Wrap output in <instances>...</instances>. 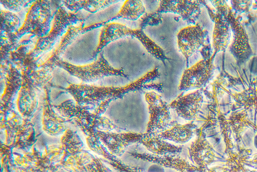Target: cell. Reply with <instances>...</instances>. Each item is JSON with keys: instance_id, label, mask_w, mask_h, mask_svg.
<instances>
[{"instance_id": "obj_1", "label": "cell", "mask_w": 257, "mask_h": 172, "mask_svg": "<svg viewBox=\"0 0 257 172\" xmlns=\"http://www.w3.org/2000/svg\"><path fill=\"white\" fill-rule=\"evenodd\" d=\"M145 99L149 113L145 134L157 135L168 130L172 120L169 104L158 92L154 91L146 93Z\"/></svg>"}, {"instance_id": "obj_2", "label": "cell", "mask_w": 257, "mask_h": 172, "mask_svg": "<svg viewBox=\"0 0 257 172\" xmlns=\"http://www.w3.org/2000/svg\"><path fill=\"white\" fill-rule=\"evenodd\" d=\"M133 157L158 164L165 168L176 172H201L202 169L193 164L181 156H160L153 154L145 149L142 151L128 149L126 152Z\"/></svg>"}, {"instance_id": "obj_3", "label": "cell", "mask_w": 257, "mask_h": 172, "mask_svg": "<svg viewBox=\"0 0 257 172\" xmlns=\"http://www.w3.org/2000/svg\"><path fill=\"white\" fill-rule=\"evenodd\" d=\"M108 36L106 41H110L126 36L139 39L143 46L156 58L164 61L168 59L163 49L149 38L141 29H132L120 24H112L108 27Z\"/></svg>"}, {"instance_id": "obj_4", "label": "cell", "mask_w": 257, "mask_h": 172, "mask_svg": "<svg viewBox=\"0 0 257 172\" xmlns=\"http://www.w3.org/2000/svg\"><path fill=\"white\" fill-rule=\"evenodd\" d=\"M212 70L209 60L203 59L185 70L179 85L180 91L200 89L207 83Z\"/></svg>"}, {"instance_id": "obj_5", "label": "cell", "mask_w": 257, "mask_h": 172, "mask_svg": "<svg viewBox=\"0 0 257 172\" xmlns=\"http://www.w3.org/2000/svg\"><path fill=\"white\" fill-rule=\"evenodd\" d=\"M203 97L200 91L179 96L169 104L171 109L184 120H196L201 109Z\"/></svg>"}, {"instance_id": "obj_6", "label": "cell", "mask_w": 257, "mask_h": 172, "mask_svg": "<svg viewBox=\"0 0 257 172\" xmlns=\"http://www.w3.org/2000/svg\"><path fill=\"white\" fill-rule=\"evenodd\" d=\"M205 37V31L199 26H189L181 29L177 35L179 51L188 59L204 45Z\"/></svg>"}, {"instance_id": "obj_7", "label": "cell", "mask_w": 257, "mask_h": 172, "mask_svg": "<svg viewBox=\"0 0 257 172\" xmlns=\"http://www.w3.org/2000/svg\"><path fill=\"white\" fill-rule=\"evenodd\" d=\"M157 13H173L179 15L188 24H195L201 12L199 1H161Z\"/></svg>"}, {"instance_id": "obj_8", "label": "cell", "mask_w": 257, "mask_h": 172, "mask_svg": "<svg viewBox=\"0 0 257 172\" xmlns=\"http://www.w3.org/2000/svg\"><path fill=\"white\" fill-rule=\"evenodd\" d=\"M196 137L187 148L189 160L203 170V167L213 160V153L206 141L201 129H197Z\"/></svg>"}, {"instance_id": "obj_9", "label": "cell", "mask_w": 257, "mask_h": 172, "mask_svg": "<svg viewBox=\"0 0 257 172\" xmlns=\"http://www.w3.org/2000/svg\"><path fill=\"white\" fill-rule=\"evenodd\" d=\"M141 144L147 152L160 156H180L183 145L177 144L157 135H149L144 133Z\"/></svg>"}, {"instance_id": "obj_10", "label": "cell", "mask_w": 257, "mask_h": 172, "mask_svg": "<svg viewBox=\"0 0 257 172\" xmlns=\"http://www.w3.org/2000/svg\"><path fill=\"white\" fill-rule=\"evenodd\" d=\"M144 133L121 131L105 135L107 144L111 151L117 156L124 155L131 147L140 144Z\"/></svg>"}, {"instance_id": "obj_11", "label": "cell", "mask_w": 257, "mask_h": 172, "mask_svg": "<svg viewBox=\"0 0 257 172\" xmlns=\"http://www.w3.org/2000/svg\"><path fill=\"white\" fill-rule=\"evenodd\" d=\"M197 129V125L191 122L184 124L175 125L158 135L171 142L183 145L194 137Z\"/></svg>"}, {"instance_id": "obj_12", "label": "cell", "mask_w": 257, "mask_h": 172, "mask_svg": "<svg viewBox=\"0 0 257 172\" xmlns=\"http://www.w3.org/2000/svg\"><path fill=\"white\" fill-rule=\"evenodd\" d=\"M145 13L146 9L143 2L128 0L125 2L117 16L127 20L136 21L142 17Z\"/></svg>"}, {"instance_id": "obj_13", "label": "cell", "mask_w": 257, "mask_h": 172, "mask_svg": "<svg viewBox=\"0 0 257 172\" xmlns=\"http://www.w3.org/2000/svg\"><path fill=\"white\" fill-rule=\"evenodd\" d=\"M113 165L118 171L121 172H143L138 167L128 164L123 161L113 159Z\"/></svg>"}]
</instances>
